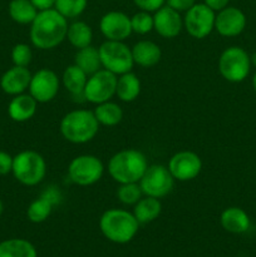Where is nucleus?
<instances>
[{
    "mask_svg": "<svg viewBox=\"0 0 256 257\" xmlns=\"http://www.w3.org/2000/svg\"><path fill=\"white\" fill-rule=\"evenodd\" d=\"M182 28L183 19L181 18L180 13L168 5H163L157 12H155L153 29L162 38H166V39L176 38L181 33Z\"/></svg>",
    "mask_w": 256,
    "mask_h": 257,
    "instance_id": "17",
    "label": "nucleus"
},
{
    "mask_svg": "<svg viewBox=\"0 0 256 257\" xmlns=\"http://www.w3.org/2000/svg\"><path fill=\"white\" fill-rule=\"evenodd\" d=\"M252 87H253V89L256 90V72H255V74H253V77H252Z\"/></svg>",
    "mask_w": 256,
    "mask_h": 257,
    "instance_id": "41",
    "label": "nucleus"
},
{
    "mask_svg": "<svg viewBox=\"0 0 256 257\" xmlns=\"http://www.w3.org/2000/svg\"><path fill=\"white\" fill-rule=\"evenodd\" d=\"M138 183L145 196L162 198L172 192L175 178L168 171L167 166L152 165L148 166Z\"/></svg>",
    "mask_w": 256,
    "mask_h": 257,
    "instance_id": "9",
    "label": "nucleus"
},
{
    "mask_svg": "<svg viewBox=\"0 0 256 257\" xmlns=\"http://www.w3.org/2000/svg\"><path fill=\"white\" fill-rule=\"evenodd\" d=\"M220 222L221 226L231 233H243L250 228V218L240 207H228L223 210Z\"/></svg>",
    "mask_w": 256,
    "mask_h": 257,
    "instance_id": "21",
    "label": "nucleus"
},
{
    "mask_svg": "<svg viewBox=\"0 0 256 257\" xmlns=\"http://www.w3.org/2000/svg\"><path fill=\"white\" fill-rule=\"evenodd\" d=\"M99 29L107 40L124 42L132 34L131 18L122 12H109L100 18Z\"/></svg>",
    "mask_w": 256,
    "mask_h": 257,
    "instance_id": "14",
    "label": "nucleus"
},
{
    "mask_svg": "<svg viewBox=\"0 0 256 257\" xmlns=\"http://www.w3.org/2000/svg\"><path fill=\"white\" fill-rule=\"evenodd\" d=\"M104 166L102 161L93 155H80L70 161L68 166V176L70 181L78 186H92L102 178Z\"/></svg>",
    "mask_w": 256,
    "mask_h": 257,
    "instance_id": "8",
    "label": "nucleus"
},
{
    "mask_svg": "<svg viewBox=\"0 0 256 257\" xmlns=\"http://www.w3.org/2000/svg\"><path fill=\"white\" fill-rule=\"evenodd\" d=\"M13 170V157L7 152L0 151V176L8 175Z\"/></svg>",
    "mask_w": 256,
    "mask_h": 257,
    "instance_id": "36",
    "label": "nucleus"
},
{
    "mask_svg": "<svg viewBox=\"0 0 256 257\" xmlns=\"http://www.w3.org/2000/svg\"><path fill=\"white\" fill-rule=\"evenodd\" d=\"M167 5L176 12H187L196 4V0H166Z\"/></svg>",
    "mask_w": 256,
    "mask_h": 257,
    "instance_id": "35",
    "label": "nucleus"
},
{
    "mask_svg": "<svg viewBox=\"0 0 256 257\" xmlns=\"http://www.w3.org/2000/svg\"><path fill=\"white\" fill-rule=\"evenodd\" d=\"M132 57L135 64L143 68H151L158 64L162 57L161 48L152 40H140L132 48Z\"/></svg>",
    "mask_w": 256,
    "mask_h": 257,
    "instance_id": "20",
    "label": "nucleus"
},
{
    "mask_svg": "<svg viewBox=\"0 0 256 257\" xmlns=\"http://www.w3.org/2000/svg\"><path fill=\"white\" fill-rule=\"evenodd\" d=\"M131 25H132V32L136 34H148L153 30V17L148 12L141 10L131 18Z\"/></svg>",
    "mask_w": 256,
    "mask_h": 257,
    "instance_id": "32",
    "label": "nucleus"
},
{
    "mask_svg": "<svg viewBox=\"0 0 256 257\" xmlns=\"http://www.w3.org/2000/svg\"><path fill=\"white\" fill-rule=\"evenodd\" d=\"M32 80V73L28 67L14 65L3 74L0 79V87L7 94L18 95L24 93L29 88Z\"/></svg>",
    "mask_w": 256,
    "mask_h": 257,
    "instance_id": "18",
    "label": "nucleus"
},
{
    "mask_svg": "<svg viewBox=\"0 0 256 257\" xmlns=\"http://www.w3.org/2000/svg\"><path fill=\"white\" fill-rule=\"evenodd\" d=\"M215 12L205 3L195 4L186 12L183 18V28L195 39H203L215 29Z\"/></svg>",
    "mask_w": 256,
    "mask_h": 257,
    "instance_id": "11",
    "label": "nucleus"
},
{
    "mask_svg": "<svg viewBox=\"0 0 256 257\" xmlns=\"http://www.w3.org/2000/svg\"><path fill=\"white\" fill-rule=\"evenodd\" d=\"M136 7L140 8L143 12H157L160 8L165 5L166 0H133Z\"/></svg>",
    "mask_w": 256,
    "mask_h": 257,
    "instance_id": "34",
    "label": "nucleus"
},
{
    "mask_svg": "<svg viewBox=\"0 0 256 257\" xmlns=\"http://www.w3.org/2000/svg\"><path fill=\"white\" fill-rule=\"evenodd\" d=\"M250 60H251V64H253L256 67V52L253 53L252 55L250 57Z\"/></svg>",
    "mask_w": 256,
    "mask_h": 257,
    "instance_id": "39",
    "label": "nucleus"
},
{
    "mask_svg": "<svg viewBox=\"0 0 256 257\" xmlns=\"http://www.w3.org/2000/svg\"><path fill=\"white\" fill-rule=\"evenodd\" d=\"M13 175L24 186H37L47 175V162L35 151H23L13 157Z\"/></svg>",
    "mask_w": 256,
    "mask_h": 257,
    "instance_id": "5",
    "label": "nucleus"
},
{
    "mask_svg": "<svg viewBox=\"0 0 256 257\" xmlns=\"http://www.w3.org/2000/svg\"><path fill=\"white\" fill-rule=\"evenodd\" d=\"M228 2L230 0H203V3L213 12H220V10L225 9L228 5Z\"/></svg>",
    "mask_w": 256,
    "mask_h": 257,
    "instance_id": "37",
    "label": "nucleus"
},
{
    "mask_svg": "<svg viewBox=\"0 0 256 257\" xmlns=\"http://www.w3.org/2000/svg\"><path fill=\"white\" fill-rule=\"evenodd\" d=\"M33 52L32 48L24 43H19L12 50V60L18 67H28L32 63Z\"/></svg>",
    "mask_w": 256,
    "mask_h": 257,
    "instance_id": "33",
    "label": "nucleus"
},
{
    "mask_svg": "<svg viewBox=\"0 0 256 257\" xmlns=\"http://www.w3.org/2000/svg\"><path fill=\"white\" fill-rule=\"evenodd\" d=\"M141 93V80L137 75L132 72L120 74L117 78V88L115 95L119 100L125 103H131L138 98Z\"/></svg>",
    "mask_w": 256,
    "mask_h": 257,
    "instance_id": "22",
    "label": "nucleus"
},
{
    "mask_svg": "<svg viewBox=\"0 0 256 257\" xmlns=\"http://www.w3.org/2000/svg\"><path fill=\"white\" fill-rule=\"evenodd\" d=\"M8 9L10 18L19 24H32L39 12L30 0H12Z\"/></svg>",
    "mask_w": 256,
    "mask_h": 257,
    "instance_id": "29",
    "label": "nucleus"
},
{
    "mask_svg": "<svg viewBox=\"0 0 256 257\" xmlns=\"http://www.w3.org/2000/svg\"><path fill=\"white\" fill-rule=\"evenodd\" d=\"M140 222L135 215L120 208H110L103 212L99 228L103 236L114 243H127L137 233Z\"/></svg>",
    "mask_w": 256,
    "mask_h": 257,
    "instance_id": "3",
    "label": "nucleus"
},
{
    "mask_svg": "<svg viewBox=\"0 0 256 257\" xmlns=\"http://www.w3.org/2000/svg\"><path fill=\"white\" fill-rule=\"evenodd\" d=\"M87 80L88 75L75 64L65 68L62 75L63 85L74 97L75 95H83Z\"/></svg>",
    "mask_w": 256,
    "mask_h": 257,
    "instance_id": "24",
    "label": "nucleus"
},
{
    "mask_svg": "<svg viewBox=\"0 0 256 257\" xmlns=\"http://www.w3.org/2000/svg\"><path fill=\"white\" fill-rule=\"evenodd\" d=\"M103 69L113 73L115 75L132 72L135 65L132 57V49L128 48L123 42L117 40H105L98 48Z\"/></svg>",
    "mask_w": 256,
    "mask_h": 257,
    "instance_id": "6",
    "label": "nucleus"
},
{
    "mask_svg": "<svg viewBox=\"0 0 256 257\" xmlns=\"http://www.w3.org/2000/svg\"><path fill=\"white\" fill-rule=\"evenodd\" d=\"M167 168L175 180L187 182L200 175L202 171V161L200 156L192 151H180L170 158Z\"/></svg>",
    "mask_w": 256,
    "mask_h": 257,
    "instance_id": "12",
    "label": "nucleus"
},
{
    "mask_svg": "<svg viewBox=\"0 0 256 257\" xmlns=\"http://www.w3.org/2000/svg\"><path fill=\"white\" fill-rule=\"evenodd\" d=\"M38 102L30 94H18L8 105V114L14 122L23 123L34 117Z\"/></svg>",
    "mask_w": 256,
    "mask_h": 257,
    "instance_id": "19",
    "label": "nucleus"
},
{
    "mask_svg": "<svg viewBox=\"0 0 256 257\" xmlns=\"http://www.w3.org/2000/svg\"><path fill=\"white\" fill-rule=\"evenodd\" d=\"M3 212H4V203H3V201L0 200V216L3 215Z\"/></svg>",
    "mask_w": 256,
    "mask_h": 257,
    "instance_id": "40",
    "label": "nucleus"
},
{
    "mask_svg": "<svg viewBox=\"0 0 256 257\" xmlns=\"http://www.w3.org/2000/svg\"><path fill=\"white\" fill-rule=\"evenodd\" d=\"M30 2L34 4V7L37 8L38 10H47L52 9L55 4V0H30Z\"/></svg>",
    "mask_w": 256,
    "mask_h": 257,
    "instance_id": "38",
    "label": "nucleus"
},
{
    "mask_svg": "<svg viewBox=\"0 0 256 257\" xmlns=\"http://www.w3.org/2000/svg\"><path fill=\"white\" fill-rule=\"evenodd\" d=\"M93 113H94L98 123L102 125H107V127L117 125L123 119V110L120 105L114 102H110V100L97 104Z\"/></svg>",
    "mask_w": 256,
    "mask_h": 257,
    "instance_id": "27",
    "label": "nucleus"
},
{
    "mask_svg": "<svg viewBox=\"0 0 256 257\" xmlns=\"http://www.w3.org/2000/svg\"><path fill=\"white\" fill-rule=\"evenodd\" d=\"M117 78V75L108 70L99 69L94 74L88 77L83 98L93 104H99L110 100V98L115 94Z\"/></svg>",
    "mask_w": 256,
    "mask_h": 257,
    "instance_id": "10",
    "label": "nucleus"
},
{
    "mask_svg": "<svg viewBox=\"0 0 256 257\" xmlns=\"http://www.w3.org/2000/svg\"><path fill=\"white\" fill-rule=\"evenodd\" d=\"M74 64L78 65L89 77L102 68L99 52L93 45L78 49L74 57Z\"/></svg>",
    "mask_w": 256,
    "mask_h": 257,
    "instance_id": "26",
    "label": "nucleus"
},
{
    "mask_svg": "<svg viewBox=\"0 0 256 257\" xmlns=\"http://www.w3.org/2000/svg\"><path fill=\"white\" fill-rule=\"evenodd\" d=\"M0 257H37V250L29 241L9 238L0 242Z\"/></svg>",
    "mask_w": 256,
    "mask_h": 257,
    "instance_id": "25",
    "label": "nucleus"
},
{
    "mask_svg": "<svg viewBox=\"0 0 256 257\" xmlns=\"http://www.w3.org/2000/svg\"><path fill=\"white\" fill-rule=\"evenodd\" d=\"M88 0H55L54 9L67 19H74L83 14Z\"/></svg>",
    "mask_w": 256,
    "mask_h": 257,
    "instance_id": "30",
    "label": "nucleus"
},
{
    "mask_svg": "<svg viewBox=\"0 0 256 257\" xmlns=\"http://www.w3.org/2000/svg\"><path fill=\"white\" fill-rule=\"evenodd\" d=\"M99 123L92 110L75 109L67 113L60 120V133L65 141L83 145L97 136Z\"/></svg>",
    "mask_w": 256,
    "mask_h": 257,
    "instance_id": "4",
    "label": "nucleus"
},
{
    "mask_svg": "<svg viewBox=\"0 0 256 257\" xmlns=\"http://www.w3.org/2000/svg\"><path fill=\"white\" fill-rule=\"evenodd\" d=\"M161 212H162V203L160 198L150 197V196L141 198L133 208V215L140 223L152 222L158 218Z\"/></svg>",
    "mask_w": 256,
    "mask_h": 257,
    "instance_id": "23",
    "label": "nucleus"
},
{
    "mask_svg": "<svg viewBox=\"0 0 256 257\" xmlns=\"http://www.w3.org/2000/svg\"><path fill=\"white\" fill-rule=\"evenodd\" d=\"M67 39L77 49L89 47V45H92L93 40L92 28L84 22L72 23L70 25H68Z\"/></svg>",
    "mask_w": 256,
    "mask_h": 257,
    "instance_id": "28",
    "label": "nucleus"
},
{
    "mask_svg": "<svg viewBox=\"0 0 256 257\" xmlns=\"http://www.w3.org/2000/svg\"><path fill=\"white\" fill-rule=\"evenodd\" d=\"M246 27V17L238 8L226 7L215 18V29L226 38L237 37Z\"/></svg>",
    "mask_w": 256,
    "mask_h": 257,
    "instance_id": "15",
    "label": "nucleus"
},
{
    "mask_svg": "<svg viewBox=\"0 0 256 257\" xmlns=\"http://www.w3.org/2000/svg\"><path fill=\"white\" fill-rule=\"evenodd\" d=\"M142 196L143 192L138 182L120 183L117 190V198L120 203L127 206H135Z\"/></svg>",
    "mask_w": 256,
    "mask_h": 257,
    "instance_id": "31",
    "label": "nucleus"
},
{
    "mask_svg": "<svg viewBox=\"0 0 256 257\" xmlns=\"http://www.w3.org/2000/svg\"><path fill=\"white\" fill-rule=\"evenodd\" d=\"M148 167L146 156L138 150H122L113 155L108 162L109 176L120 183L140 182Z\"/></svg>",
    "mask_w": 256,
    "mask_h": 257,
    "instance_id": "2",
    "label": "nucleus"
},
{
    "mask_svg": "<svg viewBox=\"0 0 256 257\" xmlns=\"http://www.w3.org/2000/svg\"><path fill=\"white\" fill-rule=\"evenodd\" d=\"M30 25V40L38 49H54L67 39L68 19L53 8L38 12Z\"/></svg>",
    "mask_w": 256,
    "mask_h": 257,
    "instance_id": "1",
    "label": "nucleus"
},
{
    "mask_svg": "<svg viewBox=\"0 0 256 257\" xmlns=\"http://www.w3.org/2000/svg\"><path fill=\"white\" fill-rule=\"evenodd\" d=\"M62 201V192L58 190V187L50 186L44 192L33 201L27 210L28 220L34 223L44 222L52 213L53 207Z\"/></svg>",
    "mask_w": 256,
    "mask_h": 257,
    "instance_id": "16",
    "label": "nucleus"
},
{
    "mask_svg": "<svg viewBox=\"0 0 256 257\" xmlns=\"http://www.w3.org/2000/svg\"><path fill=\"white\" fill-rule=\"evenodd\" d=\"M60 80L57 73L48 68L38 70L32 75L29 84V94L38 103H48L55 98L59 92Z\"/></svg>",
    "mask_w": 256,
    "mask_h": 257,
    "instance_id": "13",
    "label": "nucleus"
},
{
    "mask_svg": "<svg viewBox=\"0 0 256 257\" xmlns=\"http://www.w3.org/2000/svg\"><path fill=\"white\" fill-rule=\"evenodd\" d=\"M250 55L240 47H230L221 53L218 58V72L223 79L231 83H240L250 73Z\"/></svg>",
    "mask_w": 256,
    "mask_h": 257,
    "instance_id": "7",
    "label": "nucleus"
}]
</instances>
